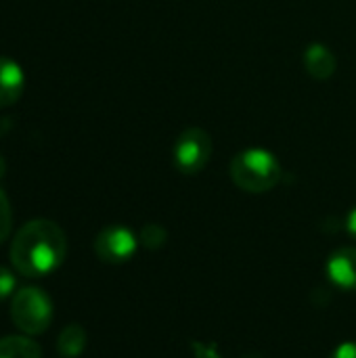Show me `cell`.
I'll list each match as a JSON object with an SVG mask.
<instances>
[{
    "instance_id": "cell-12",
    "label": "cell",
    "mask_w": 356,
    "mask_h": 358,
    "mask_svg": "<svg viewBox=\"0 0 356 358\" xmlns=\"http://www.w3.org/2000/svg\"><path fill=\"white\" fill-rule=\"evenodd\" d=\"M13 229V210L8 197L0 191V243H4Z\"/></svg>"
},
{
    "instance_id": "cell-13",
    "label": "cell",
    "mask_w": 356,
    "mask_h": 358,
    "mask_svg": "<svg viewBox=\"0 0 356 358\" xmlns=\"http://www.w3.org/2000/svg\"><path fill=\"white\" fill-rule=\"evenodd\" d=\"M15 287H17V281H15V275L0 266V302L10 298V294H15Z\"/></svg>"
},
{
    "instance_id": "cell-14",
    "label": "cell",
    "mask_w": 356,
    "mask_h": 358,
    "mask_svg": "<svg viewBox=\"0 0 356 358\" xmlns=\"http://www.w3.org/2000/svg\"><path fill=\"white\" fill-rule=\"evenodd\" d=\"M329 358H356V342H344L340 344Z\"/></svg>"
},
{
    "instance_id": "cell-15",
    "label": "cell",
    "mask_w": 356,
    "mask_h": 358,
    "mask_svg": "<svg viewBox=\"0 0 356 358\" xmlns=\"http://www.w3.org/2000/svg\"><path fill=\"white\" fill-rule=\"evenodd\" d=\"M346 231L350 233L353 239H356V208L348 214V218H346Z\"/></svg>"
},
{
    "instance_id": "cell-4",
    "label": "cell",
    "mask_w": 356,
    "mask_h": 358,
    "mask_svg": "<svg viewBox=\"0 0 356 358\" xmlns=\"http://www.w3.org/2000/svg\"><path fill=\"white\" fill-rule=\"evenodd\" d=\"M214 145L210 134L204 128H187L178 134V138L174 141V149H172V162L176 166V170L180 174L193 176L199 174L210 157H212Z\"/></svg>"
},
{
    "instance_id": "cell-8",
    "label": "cell",
    "mask_w": 356,
    "mask_h": 358,
    "mask_svg": "<svg viewBox=\"0 0 356 358\" xmlns=\"http://www.w3.org/2000/svg\"><path fill=\"white\" fill-rule=\"evenodd\" d=\"M329 279L342 289H356V248H342L327 262Z\"/></svg>"
},
{
    "instance_id": "cell-6",
    "label": "cell",
    "mask_w": 356,
    "mask_h": 358,
    "mask_svg": "<svg viewBox=\"0 0 356 358\" xmlns=\"http://www.w3.org/2000/svg\"><path fill=\"white\" fill-rule=\"evenodd\" d=\"M302 63H304V69L306 73L313 78V80H319V82H325L329 80L336 69H338V59L336 55L332 52L329 46L321 44V42H313L304 48V55H302Z\"/></svg>"
},
{
    "instance_id": "cell-16",
    "label": "cell",
    "mask_w": 356,
    "mask_h": 358,
    "mask_svg": "<svg viewBox=\"0 0 356 358\" xmlns=\"http://www.w3.org/2000/svg\"><path fill=\"white\" fill-rule=\"evenodd\" d=\"M4 172H6V162H4V157L0 155V178L4 176Z\"/></svg>"
},
{
    "instance_id": "cell-7",
    "label": "cell",
    "mask_w": 356,
    "mask_h": 358,
    "mask_svg": "<svg viewBox=\"0 0 356 358\" xmlns=\"http://www.w3.org/2000/svg\"><path fill=\"white\" fill-rule=\"evenodd\" d=\"M25 90V73L21 65L8 57H0V109L15 105Z\"/></svg>"
},
{
    "instance_id": "cell-11",
    "label": "cell",
    "mask_w": 356,
    "mask_h": 358,
    "mask_svg": "<svg viewBox=\"0 0 356 358\" xmlns=\"http://www.w3.org/2000/svg\"><path fill=\"white\" fill-rule=\"evenodd\" d=\"M166 237H168V233H166V229L159 227V224H147V227H143V231H141V243H143L145 248H149V250L162 248V245L166 243Z\"/></svg>"
},
{
    "instance_id": "cell-5",
    "label": "cell",
    "mask_w": 356,
    "mask_h": 358,
    "mask_svg": "<svg viewBox=\"0 0 356 358\" xmlns=\"http://www.w3.org/2000/svg\"><path fill=\"white\" fill-rule=\"evenodd\" d=\"M136 248H138L136 235L122 224L105 227L94 239V254L101 262L107 264L128 262L136 254Z\"/></svg>"
},
{
    "instance_id": "cell-10",
    "label": "cell",
    "mask_w": 356,
    "mask_h": 358,
    "mask_svg": "<svg viewBox=\"0 0 356 358\" xmlns=\"http://www.w3.org/2000/svg\"><path fill=\"white\" fill-rule=\"evenodd\" d=\"M86 348V331L80 325H67L57 340V350L61 352V357L76 358L80 357Z\"/></svg>"
},
{
    "instance_id": "cell-2",
    "label": "cell",
    "mask_w": 356,
    "mask_h": 358,
    "mask_svg": "<svg viewBox=\"0 0 356 358\" xmlns=\"http://www.w3.org/2000/svg\"><path fill=\"white\" fill-rule=\"evenodd\" d=\"M229 174L237 189L245 193H266L279 185L283 170L275 153L262 147H250L231 159Z\"/></svg>"
},
{
    "instance_id": "cell-3",
    "label": "cell",
    "mask_w": 356,
    "mask_h": 358,
    "mask_svg": "<svg viewBox=\"0 0 356 358\" xmlns=\"http://www.w3.org/2000/svg\"><path fill=\"white\" fill-rule=\"evenodd\" d=\"M10 321L25 336H40L52 323V302L40 287H23L13 294Z\"/></svg>"
},
{
    "instance_id": "cell-9",
    "label": "cell",
    "mask_w": 356,
    "mask_h": 358,
    "mask_svg": "<svg viewBox=\"0 0 356 358\" xmlns=\"http://www.w3.org/2000/svg\"><path fill=\"white\" fill-rule=\"evenodd\" d=\"M0 358H42V350L29 336H6L0 338Z\"/></svg>"
},
{
    "instance_id": "cell-1",
    "label": "cell",
    "mask_w": 356,
    "mask_h": 358,
    "mask_svg": "<svg viewBox=\"0 0 356 358\" xmlns=\"http://www.w3.org/2000/svg\"><path fill=\"white\" fill-rule=\"evenodd\" d=\"M67 254V237L63 229L46 218L23 224L10 241V264L21 277L42 279L55 273Z\"/></svg>"
}]
</instances>
